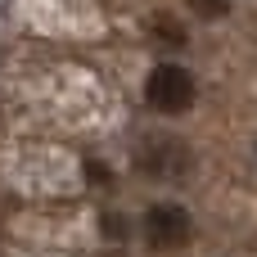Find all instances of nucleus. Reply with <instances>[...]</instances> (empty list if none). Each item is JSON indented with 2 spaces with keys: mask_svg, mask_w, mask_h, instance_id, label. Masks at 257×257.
<instances>
[{
  "mask_svg": "<svg viewBox=\"0 0 257 257\" xmlns=\"http://www.w3.org/2000/svg\"><path fill=\"white\" fill-rule=\"evenodd\" d=\"M145 99H149L154 113L176 117V113H190V108H194L199 81H194V72L181 68V63H158V68L145 77Z\"/></svg>",
  "mask_w": 257,
  "mask_h": 257,
  "instance_id": "1",
  "label": "nucleus"
},
{
  "mask_svg": "<svg viewBox=\"0 0 257 257\" xmlns=\"http://www.w3.org/2000/svg\"><path fill=\"white\" fill-rule=\"evenodd\" d=\"M140 230H145V244L158 248V253H176V248H185L194 239V221H190V212L181 203H154L145 212Z\"/></svg>",
  "mask_w": 257,
  "mask_h": 257,
  "instance_id": "2",
  "label": "nucleus"
},
{
  "mask_svg": "<svg viewBox=\"0 0 257 257\" xmlns=\"http://www.w3.org/2000/svg\"><path fill=\"white\" fill-rule=\"evenodd\" d=\"M190 5H194V14H212V18L226 14V0H190Z\"/></svg>",
  "mask_w": 257,
  "mask_h": 257,
  "instance_id": "3",
  "label": "nucleus"
}]
</instances>
